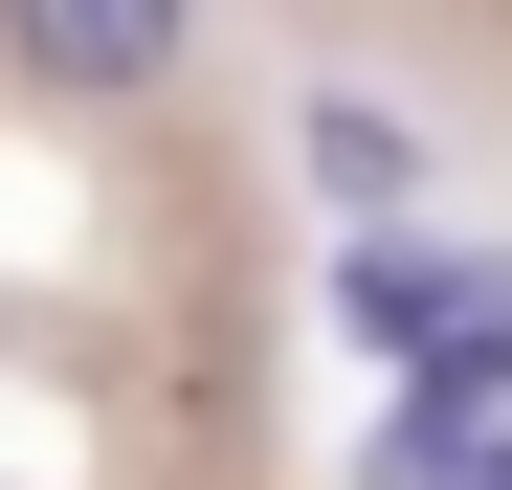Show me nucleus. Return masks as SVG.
<instances>
[{
    "mask_svg": "<svg viewBox=\"0 0 512 490\" xmlns=\"http://www.w3.org/2000/svg\"><path fill=\"white\" fill-rule=\"evenodd\" d=\"M334 335H357L401 401H512V245H401V223H357V245H334Z\"/></svg>",
    "mask_w": 512,
    "mask_h": 490,
    "instance_id": "f257e3e1",
    "label": "nucleus"
},
{
    "mask_svg": "<svg viewBox=\"0 0 512 490\" xmlns=\"http://www.w3.org/2000/svg\"><path fill=\"white\" fill-rule=\"evenodd\" d=\"M179 45H201V0H0V67H23L45 112H134V90H179Z\"/></svg>",
    "mask_w": 512,
    "mask_h": 490,
    "instance_id": "f03ea898",
    "label": "nucleus"
},
{
    "mask_svg": "<svg viewBox=\"0 0 512 490\" xmlns=\"http://www.w3.org/2000/svg\"><path fill=\"white\" fill-rule=\"evenodd\" d=\"M357 490H512V401H379Z\"/></svg>",
    "mask_w": 512,
    "mask_h": 490,
    "instance_id": "7ed1b4c3",
    "label": "nucleus"
},
{
    "mask_svg": "<svg viewBox=\"0 0 512 490\" xmlns=\"http://www.w3.org/2000/svg\"><path fill=\"white\" fill-rule=\"evenodd\" d=\"M312 179L357 201V223H401V179H423V134H401V112H357V90H312Z\"/></svg>",
    "mask_w": 512,
    "mask_h": 490,
    "instance_id": "20e7f679",
    "label": "nucleus"
}]
</instances>
